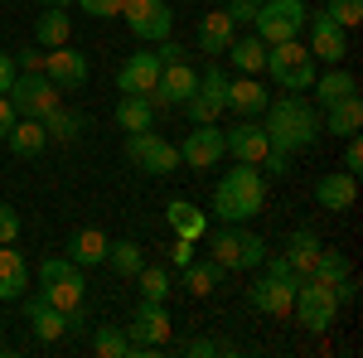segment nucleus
I'll return each mask as SVG.
<instances>
[{"label":"nucleus","instance_id":"58836bf2","mask_svg":"<svg viewBox=\"0 0 363 358\" xmlns=\"http://www.w3.org/2000/svg\"><path fill=\"white\" fill-rule=\"evenodd\" d=\"M179 111H184V116H189V121H194V126H208V121H218V111L208 107V102H203V97H184V102H179Z\"/></svg>","mask_w":363,"mask_h":358},{"label":"nucleus","instance_id":"cd10ccee","mask_svg":"<svg viewBox=\"0 0 363 358\" xmlns=\"http://www.w3.org/2000/svg\"><path fill=\"white\" fill-rule=\"evenodd\" d=\"M165 223L174 228V237H194V242L208 233V213L194 208L189 198H169V203H165Z\"/></svg>","mask_w":363,"mask_h":358},{"label":"nucleus","instance_id":"412c9836","mask_svg":"<svg viewBox=\"0 0 363 358\" xmlns=\"http://www.w3.org/2000/svg\"><path fill=\"white\" fill-rule=\"evenodd\" d=\"M107 247H112V237L102 233V228H78L73 237H68V262H78V267H102L107 262Z\"/></svg>","mask_w":363,"mask_h":358},{"label":"nucleus","instance_id":"393cba45","mask_svg":"<svg viewBox=\"0 0 363 358\" xmlns=\"http://www.w3.org/2000/svg\"><path fill=\"white\" fill-rule=\"evenodd\" d=\"M5 145H10V155H20V160H34V155L49 145V131H44V121H39V116H20V121L10 126Z\"/></svg>","mask_w":363,"mask_h":358},{"label":"nucleus","instance_id":"a211bd4d","mask_svg":"<svg viewBox=\"0 0 363 358\" xmlns=\"http://www.w3.org/2000/svg\"><path fill=\"white\" fill-rule=\"evenodd\" d=\"M354 198H359V174H349V169H330V174L315 179V203H320L325 213L354 208Z\"/></svg>","mask_w":363,"mask_h":358},{"label":"nucleus","instance_id":"4468645a","mask_svg":"<svg viewBox=\"0 0 363 358\" xmlns=\"http://www.w3.org/2000/svg\"><path fill=\"white\" fill-rule=\"evenodd\" d=\"M44 78H49L54 87H63V92H78V87H87V78H92L87 54H78L73 44H58V49H49V54H44Z\"/></svg>","mask_w":363,"mask_h":358},{"label":"nucleus","instance_id":"c756f323","mask_svg":"<svg viewBox=\"0 0 363 358\" xmlns=\"http://www.w3.org/2000/svg\"><path fill=\"white\" fill-rule=\"evenodd\" d=\"M228 58H233L238 73H252V78L267 73V44H262L257 34H238V39L228 44Z\"/></svg>","mask_w":363,"mask_h":358},{"label":"nucleus","instance_id":"4c0bfd02","mask_svg":"<svg viewBox=\"0 0 363 358\" xmlns=\"http://www.w3.org/2000/svg\"><path fill=\"white\" fill-rule=\"evenodd\" d=\"M325 15H330L335 25H344V29H359L363 25V0H330Z\"/></svg>","mask_w":363,"mask_h":358},{"label":"nucleus","instance_id":"6ab92c4d","mask_svg":"<svg viewBox=\"0 0 363 358\" xmlns=\"http://www.w3.org/2000/svg\"><path fill=\"white\" fill-rule=\"evenodd\" d=\"M160 68H165L160 49L155 54H131L116 68V92H150V87L160 83Z\"/></svg>","mask_w":363,"mask_h":358},{"label":"nucleus","instance_id":"e433bc0d","mask_svg":"<svg viewBox=\"0 0 363 358\" xmlns=\"http://www.w3.org/2000/svg\"><path fill=\"white\" fill-rule=\"evenodd\" d=\"M107 267H112L116 276H136L140 267H145L140 242H112V247H107Z\"/></svg>","mask_w":363,"mask_h":358},{"label":"nucleus","instance_id":"bb28decb","mask_svg":"<svg viewBox=\"0 0 363 358\" xmlns=\"http://www.w3.org/2000/svg\"><path fill=\"white\" fill-rule=\"evenodd\" d=\"M320 126H325V131H335V136H359V131H363V102H359V92L330 102L325 116H320Z\"/></svg>","mask_w":363,"mask_h":358},{"label":"nucleus","instance_id":"39448f33","mask_svg":"<svg viewBox=\"0 0 363 358\" xmlns=\"http://www.w3.org/2000/svg\"><path fill=\"white\" fill-rule=\"evenodd\" d=\"M262 257H267L262 233H252V228H242V223L218 228V237H213V262H218L223 272H257Z\"/></svg>","mask_w":363,"mask_h":358},{"label":"nucleus","instance_id":"ea45409f","mask_svg":"<svg viewBox=\"0 0 363 358\" xmlns=\"http://www.w3.org/2000/svg\"><path fill=\"white\" fill-rule=\"evenodd\" d=\"M257 169H267L272 179H286V174H291V150H277V145H272V150L262 155V165H257Z\"/></svg>","mask_w":363,"mask_h":358},{"label":"nucleus","instance_id":"0eeeda50","mask_svg":"<svg viewBox=\"0 0 363 358\" xmlns=\"http://www.w3.org/2000/svg\"><path fill=\"white\" fill-rule=\"evenodd\" d=\"M5 97H10V107L15 116H49V111L63 102V87H54L44 73H15V83L5 87Z\"/></svg>","mask_w":363,"mask_h":358},{"label":"nucleus","instance_id":"de8ad7c7","mask_svg":"<svg viewBox=\"0 0 363 358\" xmlns=\"http://www.w3.org/2000/svg\"><path fill=\"white\" fill-rule=\"evenodd\" d=\"M15 121H20V116H15V107H10V97L0 92V140L10 136V126H15Z\"/></svg>","mask_w":363,"mask_h":358},{"label":"nucleus","instance_id":"3c124183","mask_svg":"<svg viewBox=\"0 0 363 358\" xmlns=\"http://www.w3.org/2000/svg\"><path fill=\"white\" fill-rule=\"evenodd\" d=\"M213 5H228V0H213Z\"/></svg>","mask_w":363,"mask_h":358},{"label":"nucleus","instance_id":"9b49d317","mask_svg":"<svg viewBox=\"0 0 363 358\" xmlns=\"http://www.w3.org/2000/svg\"><path fill=\"white\" fill-rule=\"evenodd\" d=\"M121 15H126V29L136 34L140 44H165L174 34V10L165 0H126Z\"/></svg>","mask_w":363,"mask_h":358},{"label":"nucleus","instance_id":"c9c22d12","mask_svg":"<svg viewBox=\"0 0 363 358\" xmlns=\"http://www.w3.org/2000/svg\"><path fill=\"white\" fill-rule=\"evenodd\" d=\"M92 349L102 358H131V339L116 330V325H97L92 330Z\"/></svg>","mask_w":363,"mask_h":358},{"label":"nucleus","instance_id":"f8f14e48","mask_svg":"<svg viewBox=\"0 0 363 358\" xmlns=\"http://www.w3.org/2000/svg\"><path fill=\"white\" fill-rule=\"evenodd\" d=\"M247 301L252 310H262V315H291V301H296V276L291 272H262L257 276V286H247Z\"/></svg>","mask_w":363,"mask_h":358},{"label":"nucleus","instance_id":"2eb2a0df","mask_svg":"<svg viewBox=\"0 0 363 358\" xmlns=\"http://www.w3.org/2000/svg\"><path fill=\"white\" fill-rule=\"evenodd\" d=\"M223 155H228V150H223V131H218V121L194 126V131L184 136V145H179V165H189V169H213Z\"/></svg>","mask_w":363,"mask_h":358},{"label":"nucleus","instance_id":"f704fd0d","mask_svg":"<svg viewBox=\"0 0 363 358\" xmlns=\"http://www.w3.org/2000/svg\"><path fill=\"white\" fill-rule=\"evenodd\" d=\"M228 83H233V78H228L223 68L213 63V68H203V73H199V87H194V92H199V97H203L213 111H228Z\"/></svg>","mask_w":363,"mask_h":358},{"label":"nucleus","instance_id":"c03bdc74","mask_svg":"<svg viewBox=\"0 0 363 358\" xmlns=\"http://www.w3.org/2000/svg\"><path fill=\"white\" fill-rule=\"evenodd\" d=\"M344 140H349V145H344V169L359 174V169H363V140L359 136H344Z\"/></svg>","mask_w":363,"mask_h":358},{"label":"nucleus","instance_id":"7c9ffc66","mask_svg":"<svg viewBox=\"0 0 363 358\" xmlns=\"http://www.w3.org/2000/svg\"><path fill=\"white\" fill-rule=\"evenodd\" d=\"M73 39V20L63 15V10H44L39 20H34V44L39 49H58V44H68Z\"/></svg>","mask_w":363,"mask_h":358},{"label":"nucleus","instance_id":"f03ea898","mask_svg":"<svg viewBox=\"0 0 363 358\" xmlns=\"http://www.w3.org/2000/svg\"><path fill=\"white\" fill-rule=\"evenodd\" d=\"M262 208H267V179H262L257 165H238L218 179V189H213V213L223 223H247V218H257Z\"/></svg>","mask_w":363,"mask_h":358},{"label":"nucleus","instance_id":"f3484780","mask_svg":"<svg viewBox=\"0 0 363 358\" xmlns=\"http://www.w3.org/2000/svg\"><path fill=\"white\" fill-rule=\"evenodd\" d=\"M223 150L238 160V165H262V155L272 150V140H267V131H262L252 116H242L233 131H223Z\"/></svg>","mask_w":363,"mask_h":358},{"label":"nucleus","instance_id":"1a4fd4ad","mask_svg":"<svg viewBox=\"0 0 363 358\" xmlns=\"http://www.w3.org/2000/svg\"><path fill=\"white\" fill-rule=\"evenodd\" d=\"M126 160L145 174H169V169H179V145H169L155 126L150 131H126Z\"/></svg>","mask_w":363,"mask_h":358},{"label":"nucleus","instance_id":"c85d7f7f","mask_svg":"<svg viewBox=\"0 0 363 358\" xmlns=\"http://www.w3.org/2000/svg\"><path fill=\"white\" fill-rule=\"evenodd\" d=\"M116 126L121 131H150L155 126V107L145 92H121L116 97Z\"/></svg>","mask_w":363,"mask_h":358},{"label":"nucleus","instance_id":"a18cd8bd","mask_svg":"<svg viewBox=\"0 0 363 358\" xmlns=\"http://www.w3.org/2000/svg\"><path fill=\"white\" fill-rule=\"evenodd\" d=\"M218 349H228V344H218V339H189V344H184V354H189V358H213Z\"/></svg>","mask_w":363,"mask_h":358},{"label":"nucleus","instance_id":"2f4dec72","mask_svg":"<svg viewBox=\"0 0 363 358\" xmlns=\"http://www.w3.org/2000/svg\"><path fill=\"white\" fill-rule=\"evenodd\" d=\"M44 131H49V140H63V145H73V140L87 131V116H83V111H68L63 102H58V107L44 116Z\"/></svg>","mask_w":363,"mask_h":358},{"label":"nucleus","instance_id":"aec40b11","mask_svg":"<svg viewBox=\"0 0 363 358\" xmlns=\"http://www.w3.org/2000/svg\"><path fill=\"white\" fill-rule=\"evenodd\" d=\"M25 301V296H20ZM25 315H29V325H34V334L44 339V344H54V339H63L68 334V315L58 310V305H49L44 296H29L25 301Z\"/></svg>","mask_w":363,"mask_h":358},{"label":"nucleus","instance_id":"09e8293b","mask_svg":"<svg viewBox=\"0 0 363 358\" xmlns=\"http://www.w3.org/2000/svg\"><path fill=\"white\" fill-rule=\"evenodd\" d=\"M15 73H20V63H15V54H0V92L15 83Z\"/></svg>","mask_w":363,"mask_h":358},{"label":"nucleus","instance_id":"37998d69","mask_svg":"<svg viewBox=\"0 0 363 358\" xmlns=\"http://www.w3.org/2000/svg\"><path fill=\"white\" fill-rule=\"evenodd\" d=\"M189 262H194V237H174V247H169V267L184 272Z\"/></svg>","mask_w":363,"mask_h":358},{"label":"nucleus","instance_id":"dca6fc26","mask_svg":"<svg viewBox=\"0 0 363 358\" xmlns=\"http://www.w3.org/2000/svg\"><path fill=\"white\" fill-rule=\"evenodd\" d=\"M310 281H320V286H330L339 296V305H349L359 291H354V267H349V257L339 247H320V257H315V272H310Z\"/></svg>","mask_w":363,"mask_h":358},{"label":"nucleus","instance_id":"603ef678","mask_svg":"<svg viewBox=\"0 0 363 358\" xmlns=\"http://www.w3.org/2000/svg\"><path fill=\"white\" fill-rule=\"evenodd\" d=\"M252 5H262V0H252Z\"/></svg>","mask_w":363,"mask_h":358},{"label":"nucleus","instance_id":"ddd939ff","mask_svg":"<svg viewBox=\"0 0 363 358\" xmlns=\"http://www.w3.org/2000/svg\"><path fill=\"white\" fill-rule=\"evenodd\" d=\"M306 25H310V58H315V63H330V68H335V63L349 58V29L335 25L325 10H310Z\"/></svg>","mask_w":363,"mask_h":358},{"label":"nucleus","instance_id":"a878e982","mask_svg":"<svg viewBox=\"0 0 363 358\" xmlns=\"http://www.w3.org/2000/svg\"><path fill=\"white\" fill-rule=\"evenodd\" d=\"M29 286V267L15 252V242H0V301H20Z\"/></svg>","mask_w":363,"mask_h":358},{"label":"nucleus","instance_id":"72a5a7b5","mask_svg":"<svg viewBox=\"0 0 363 358\" xmlns=\"http://www.w3.org/2000/svg\"><path fill=\"white\" fill-rule=\"evenodd\" d=\"M136 281H140V301H160L165 305L169 296H174V276H169V267H140Z\"/></svg>","mask_w":363,"mask_h":358},{"label":"nucleus","instance_id":"5701e85b","mask_svg":"<svg viewBox=\"0 0 363 358\" xmlns=\"http://www.w3.org/2000/svg\"><path fill=\"white\" fill-rule=\"evenodd\" d=\"M272 102V92L262 87V78H238V83H228V111H238V116H262Z\"/></svg>","mask_w":363,"mask_h":358},{"label":"nucleus","instance_id":"9d476101","mask_svg":"<svg viewBox=\"0 0 363 358\" xmlns=\"http://www.w3.org/2000/svg\"><path fill=\"white\" fill-rule=\"evenodd\" d=\"M291 310H296V320H301L310 334H325L330 325H335V315H339V296L330 291V286H320V281H296Z\"/></svg>","mask_w":363,"mask_h":358},{"label":"nucleus","instance_id":"20e7f679","mask_svg":"<svg viewBox=\"0 0 363 358\" xmlns=\"http://www.w3.org/2000/svg\"><path fill=\"white\" fill-rule=\"evenodd\" d=\"M39 296L49 305H58L63 315L68 310H78L87 301V281H83V267L78 262H68V257H49L44 267H39Z\"/></svg>","mask_w":363,"mask_h":358},{"label":"nucleus","instance_id":"a19ab883","mask_svg":"<svg viewBox=\"0 0 363 358\" xmlns=\"http://www.w3.org/2000/svg\"><path fill=\"white\" fill-rule=\"evenodd\" d=\"M121 5H126V0H78V10H83V15H97V20L121 15Z\"/></svg>","mask_w":363,"mask_h":358},{"label":"nucleus","instance_id":"7ed1b4c3","mask_svg":"<svg viewBox=\"0 0 363 358\" xmlns=\"http://www.w3.org/2000/svg\"><path fill=\"white\" fill-rule=\"evenodd\" d=\"M267 73L281 92H310L320 68H315V58L301 39H281V44H267Z\"/></svg>","mask_w":363,"mask_h":358},{"label":"nucleus","instance_id":"6e6552de","mask_svg":"<svg viewBox=\"0 0 363 358\" xmlns=\"http://www.w3.org/2000/svg\"><path fill=\"white\" fill-rule=\"evenodd\" d=\"M169 310L160 301H140L131 325H126V339H131V354H160L169 344Z\"/></svg>","mask_w":363,"mask_h":358},{"label":"nucleus","instance_id":"b1692460","mask_svg":"<svg viewBox=\"0 0 363 358\" xmlns=\"http://www.w3.org/2000/svg\"><path fill=\"white\" fill-rule=\"evenodd\" d=\"M310 92H315V107H330V102H339V97H354V92H359V78H354L344 63H335L330 73H315Z\"/></svg>","mask_w":363,"mask_h":358},{"label":"nucleus","instance_id":"423d86ee","mask_svg":"<svg viewBox=\"0 0 363 358\" xmlns=\"http://www.w3.org/2000/svg\"><path fill=\"white\" fill-rule=\"evenodd\" d=\"M310 20L306 0H262L257 15H252V34L262 44H281V39H296Z\"/></svg>","mask_w":363,"mask_h":358},{"label":"nucleus","instance_id":"f257e3e1","mask_svg":"<svg viewBox=\"0 0 363 358\" xmlns=\"http://www.w3.org/2000/svg\"><path fill=\"white\" fill-rule=\"evenodd\" d=\"M262 131H267V140H272L277 150H291V155H296V150H315L320 136H325L320 107H315L310 97H301V92H286L277 102H267Z\"/></svg>","mask_w":363,"mask_h":358},{"label":"nucleus","instance_id":"473e14b6","mask_svg":"<svg viewBox=\"0 0 363 358\" xmlns=\"http://www.w3.org/2000/svg\"><path fill=\"white\" fill-rule=\"evenodd\" d=\"M218 281H223V267H218L213 257L184 267V291H189V296H213V291H218Z\"/></svg>","mask_w":363,"mask_h":358},{"label":"nucleus","instance_id":"79ce46f5","mask_svg":"<svg viewBox=\"0 0 363 358\" xmlns=\"http://www.w3.org/2000/svg\"><path fill=\"white\" fill-rule=\"evenodd\" d=\"M0 242H20V213L10 203H0Z\"/></svg>","mask_w":363,"mask_h":358},{"label":"nucleus","instance_id":"8fccbe9b","mask_svg":"<svg viewBox=\"0 0 363 358\" xmlns=\"http://www.w3.org/2000/svg\"><path fill=\"white\" fill-rule=\"evenodd\" d=\"M39 5H44V10H63L68 0H39Z\"/></svg>","mask_w":363,"mask_h":358},{"label":"nucleus","instance_id":"49530a36","mask_svg":"<svg viewBox=\"0 0 363 358\" xmlns=\"http://www.w3.org/2000/svg\"><path fill=\"white\" fill-rule=\"evenodd\" d=\"M44 54H49V49H29V54H15L20 73H44Z\"/></svg>","mask_w":363,"mask_h":358},{"label":"nucleus","instance_id":"4be33fe9","mask_svg":"<svg viewBox=\"0 0 363 358\" xmlns=\"http://www.w3.org/2000/svg\"><path fill=\"white\" fill-rule=\"evenodd\" d=\"M233 39H238V25L228 20L223 5H218V10H208V15L199 20V49H203V54H213V58L228 54V44H233Z\"/></svg>","mask_w":363,"mask_h":358}]
</instances>
